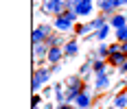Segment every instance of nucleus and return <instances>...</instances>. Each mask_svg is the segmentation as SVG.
<instances>
[{
    "label": "nucleus",
    "instance_id": "25",
    "mask_svg": "<svg viewBox=\"0 0 127 109\" xmlns=\"http://www.w3.org/2000/svg\"><path fill=\"white\" fill-rule=\"evenodd\" d=\"M125 2H127V0H125Z\"/></svg>",
    "mask_w": 127,
    "mask_h": 109
},
{
    "label": "nucleus",
    "instance_id": "5",
    "mask_svg": "<svg viewBox=\"0 0 127 109\" xmlns=\"http://www.w3.org/2000/svg\"><path fill=\"white\" fill-rule=\"evenodd\" d=\"M46 35H48V26H39V28H35V31H33V44H39Z\"/></svg>",
    "mask_w": 127,
    "mask_h": 109
},
{
    "label": "nucleus",
    "instance_id": "2",
    "mask_svg": "<svg viewBox=\"0 0 127 109\" xmlns=\"http://www.w3.org/2000/svg\"><path fill=\"white\" fill-rule=\"evenodd\" d=\"M77 13H81V15H88L90 11H92V0H79L75 7Z\"/></svg>",
    "mask_w": 127,
    "mask_h": 109
},
{
    "label": "nucleus",
    "instance_id": "3",
    "mask_svg": "<svg viewBox=\"0 0 127 109\" xmlns=\"http://www.w3.org/2000/svg\"><path fill=\"white\" fill-rule=\"evenodd\" d=\"M68 83H70V92H68V98H66V100H72V98H77V94L81 92V81H77V79H70Z\"/></svg>",
    "mask_w": 127,
    "mask_h": 109
},
{
    "label": "nucleus",
    "instance_id": "21",
    "mask_svg": "<svg viewBox=\"0 0 127 109\" xmlns=\"http://www.w3.org/2000/svg\"><path fill=\"white\" fill-rule=\"evenodd\" d=\"M121 50H123V52H127V39L123 42V44H121Z\"/></svg>",
    "mask_w": 127,
    "mask_h": 109
},
{
    "label": "nucleus",
    "instance_id": "9",
    "mask_svg": "<svg viewBox=\"0 0 127 109\" xmlns=\"http://www.w3.org/2000/svg\"><path fill=\"white\" fill-rule=\"evenodd\" d=\"M55 26H57L59 31H68V28H70V20H68V18H64V15H59V18H57V22H55Z\"/></svg>",
    "mask_w": 127,
    "mask_h": 109
},
{
    "label": "nucleus",
    "instance_id": "12",
    "mask_svg": "<svg viewBox=\"0 0 127 109\" xmlns=\"http://www.w3.org/2000/svg\"><path fill=\"white\" fill-rule=\"evenodd\" d=\"M35 55H37V57H42V55H48V48H46V46H44V44H42V42H39V44H35Z\"/></svg>",
    "mask_w": 127,
    "mask_h": 109
},
{
    "label": "nucleus",
    "instance_id": "20",
    "mask_svg": "<svg viewBox=\"0 0 127 109\" xmlns=\"http://www.w3.org/2000/svg\"><path fill=\"white\" fill-rule=\"evenodd\" d=\"M121 50V46H110V55H114V52H118Z\"/></svg>",
    "mask_w": 127,
    "mask_h": 109
},
{
    "label": "nucleus",
    "instance_id": "6",
    "mask_svg": "<svg viewBox=\"0 0 127 109\" xmlns=\"http://www.w3.org/2000/svg\"><path fill=\"white\" fill-rule=\"evenodd\" d=\"M44 81H48V72H35V76H33V89H39V85L44 83Z\"/></svg>",
    "mask_w": 127,
    "mask_h": 109
},
{
    "label": "nucleus",
    "instance_id": "18",
    "mask_svg": "<svg viewBox=\"0 0 127 109\" xmlns=\"http://www.w3.org/2000/svg\"><path fill=\"white\" fill-rule=\"evenodd\" d=\"M92 68H94V72H96V74H99V72H103V61H96V63H94Z\"/></svg>",
    "mask_w": 127,
    "mask_h": 109
},
{
    "label": "nucleus",
    "instance_id": "4",
    "mask_svg": "<svg viewBox=\"0 0 127 109\" xmlns=\"http://www.w3.org/2000/svg\"><path fill=\"white\" fill-rule=\"evenodd\" d=\"M110 63H112V65H123V63H125L127 61V52H123V50H118V52H114V55H110Z\"/></svg>",
    "mask_w": 127,
    "mask_h": 109
},
{
    "label": "nucleus",
    "instance_id": "11",
    "mask_svg": "<svg viewBox=\"0 0 127 109\" xmlns=\"http://www.w3.org/2000/svg\"><path fill=\"white\" fill-rule=\"evenodd\" d=\"M125 18H123V15H114V18H112V26H114V28H121V26H125Z\"/></svg>",
    "mask_w": 127,
    "mask_h": 109
},
{
    "label": "nucleus",
    "instance_id": "24",
    "mask_svg": "<svg viewBox=\"0 0 127 109\" xmlns=\"http://www.w3.org/2000/svg\"><path fill=\"white\" fill-rule=\"evenodd\" d=\"M44 109H51V107H44Z\"/></svg>",
    "mask_w": 127,
    "mask_h": 109
},
{
    "label": "nucleus",
    "instance_id": "16",
    "mask_svg": "<svg viewBox=\"0 0 127 109\" xmlns=\"http://www.w3.org/2000/svg\"><path fill=\"white\" fill-rule=\"evenodd\" d=\"M107 33H110V28H107V26L103 24V26H101V28H99V33H96V37H99V39H103V37L107 35Z\"/></svg>",
    "mask_w": 127,
    "mask_h": 109
},
{
    "label": "nucleus",
    "instance_id": "23",
    "mask_svg": "<svg viewBox=\"0 0 127 109\" xmlns=\"http://www.w3.org/2000/svg\"><path fill=\"white\" fill-rule=\"evenodd\" d=\"M59 109H72V107H68V105H62V107H59Z\"/></svg>",
    "mask_w": 127,
    "mask_h": 109
},
{
    "label": "nucleus",
    "instance_id": "13",
    "mask_svg": "<svg viewBox=\"0 0 127 109\" xmlns=\"http://www.w3.org/2000/svg\"><path fill=\"white\" fill-rule=\"evenodd\" d=\"M96 87H107V76L103 72H99V76H96Z\"/></svg>",
    "mask_w": 127,
    "mask_h": 109
},
{
    "label": "nucleus",
    "instance_id": "19",
    "mask_svg": "<svg viewBox=\"0 0 127 109\" xmlns=\"http://www.w3.org/2000/svg\"><path fill=\"white\" fill-rule=\"evenodd\" d=\"M39 103H42V96H37V94H35V96H33V109H37Z\"/></svg>",
    "mask_w": 127,
    "mask_h": 109
},
{
    "label": "nucleus",
    "instance_id": "7",
    "mask_svg": "<svg viewBox=\"0 0 127 109\" xmlns=\"http://www.w3.org/2000/svg\"><path fill=\"white\" fill-rule=\"evenodd\" d=\"M46 57H48V61L57 63V61H59V57H62V48H59V46H53V48L48 50V55H46Z\"/></svg>",
    "mask_w": 127,
    "mask_h": 109
},
{
    "label": "nucleus",
    "instance_id": "17",
    "mask_svg": "<svg viewBox=\"0 0 127 109\" xmlns=\"http://www.w3.org/2000/svg\"><path fill=\"white\" fill-rule=\"evenodd\" d=\"M66 52H68V55H75V52H77V44H75V42H70V44L66 46Z\"/></svg>",
    "mask_w": 127,
    "mask_h": 109
},
{
    "label": "nucleus",
    "instance_id": "22",
    "mask_svg": "<svg viewBox=\"0 0 127 109\" xmlns=\"http://www.w3.org/2000/svg\"><path fill=\"white\" fill-rule=\"evenodd\" d=\"M121 72H127V61L123 63V65H121Z\"/></svg>",
    "mask_w": 127,
    "mask_h": 109
},
{
    "label": "nucleus",
    "instance_id": "10",
    "mask_svg": "<svg viewBox=\"0 0 127 109\" xmlns=\"http://www.w3.org/2000/svg\"><path fill=\"white\" fill-rule=\"evenodd\" d=\"M121 2H125V0H101V7L105 9V11H110V9H114V7H118Z\"/></svg>",
    "mask_w": 127,
    "mask_h": 109
},
{
    "label": "nucleus",
    "instance_id": "14",
    "mask_svg": "<svg viewBox=\"0 0 127 109\" xmlns=\"http://www.w3.org/2000/svg\"><path fill=\"white\" fill-rule=\"evenodd\" d=\"M116 107H127V94H118L116 96Z\"/></svg>",
    "mask_w": 127,
    "mask_h": 109
},
{
    "label": "nucleus",
    "instance_id": "8",
    "mask_svg": "<svg viewBox=\"0 0 127 109\" xmlns=\"http://www.w3.org/2000/svg\"><path fill=\"white\" fill-rule=\"evenodd\" d=\"M75 100H77V105H79L81 109H86V107L90 105V98H88V94H83V92H79Z\"/></svg>",
    "mask_w": 127,
    "mask_h": 109
},
{
    "label": "nucleus",
    "instance_id": "15",
    "mask_svg": "<svg viewBox=\"0 0 127 109\" xmlns=\"http://www.w3.org/2000/svg\"><path fill=\"white\" fill-rule=\"evenodd\" d=\"M118 39H121V42L127 39V26H121V28H118Z\"/></svg>",
    "mask_w": 127,
    "mask_h": 109
},
{
    "label": "nucleus",
    "instance_id": "1",
    "mask_svg": "<svg viewBox=\"0 0 127 109\" xmlns=\"http://www.w3.org/2000/svg\"><path fill=\"white\" fill-rule=\"evenodd\" d=\"M66 2H68V0H48V2L44 4V9L48 13H62V9L66 7Z\"/></svg>",
    "mask_w": 127,
    "mask_h": 109
}]
</instances>
